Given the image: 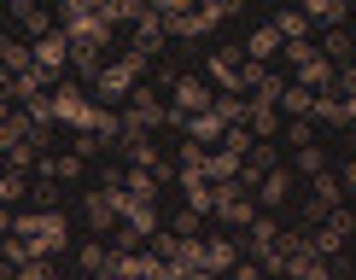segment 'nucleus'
Returning a JSON list of instances; mask_svg holds the SVG:
<instances>
[{
    "instance_id": "1",
    "label": "nucleus",
    "mask_w": 356,
    "mask_h": 280,
    "mask_svg": "<svg viewBox=\"0 0 356 280\" xmlns=\"http://www.w3.org/2000/svg\"><path fill=\"white\" fill-rule=\"evenodd\" d=\"M12 233H24V240L35 245V257H47V252L65 245V216H58L53 204H41L35 216H18V228H12Z\"/></svg>"
},
{
    "instance_id": "2",
    "label": "nucleus",
    "mask_w": 356,
    "mask_h": 280,
    "mask_svg": "<svg viewBox=\"0 0 356 280\" xmlns=\"http://www.w3.org/2000/svg\"><path fill=\"white\" fill-rule=\"evenodd\" d=\"M140 70H146V53H123L117 65L94 70V88L106 99H123V94H135V88H140Z\"/></svg>"
},
{
    "instance_id": "3",
    "label": "nucleus",
    "mask_w": 356,
    "mask_h": 280,
    "mask_svg": "<svg viewBox=\"0 0 356 280\" xmlns=\"http://www.w3.org/2000/svg\"><path fill=\"white\" fill-rule=\"evenodd\" d=\"M211 106H216V99H211V88H204L199 76H181V82H175V106H170V111H175V129H181L187 117L211 111Z\"/></svg>"
},
{
    "instance_id": "4",
    "label": "nucleus",
    "mask_w": 356,
    "mask_h": 280,
    "mask_svg": "<svg viewBox=\"0 0 356 280\" xmlns=\"http://www.w3.org/2000/svg\"><path fill=\"white\" fill-rule=\"evenodd\" d=\"M339 199H345V181L321 170V175H316V193H309V204H304L309 228H316V222H327V211H339Z\"/></svg>"
},
{
    "instance_id": "5",
    "label": "nucleus",
    "mask_w": 356,
    "mask_h": 280,
    "mask_svg": "<svg viewBox=\"0 0 356 280\" xmlns=\"http://www.w3.org/2000/svg\"><path fill=\"white\" fill-rule=\"evenodd\" d=\"M53 106H58V123H70V129H94V106L82 99V88H53Z\"/></svg>"
},
{
    "instance_id": "6",
    "label": "nucleus",
    "mask_w": 356,
    "mask_h": 280,
    "mask_svg": "<svg viewBox=\"0 0 356 280\" xmlns=\"http://www.w3.org/2000/svg\"><path fill=\"white\" fill-rule=\"evenodd\" d=\"M70 58V35H41L35 41V70H47V76H58Z\"/></svg>"
},
{
    "instance_id": "7",
    "label": "nucleus",
    "mask_w": 356,
    "mask_h": 280,
    "mask_svg": "<svg viewBox=\"0 0 356 280\" xmlns=\"http://www.w3.org/2000/svg\"><path fill=\"white\" fill-rule=\"evenodd\" d=\"M181 129H187V140H199V146H204V140H222V135H228V123H222V111H216V106H211V111H199V117H187Z\"/></svg>"
},
{
    "instance_id": "8",
    "label": "nucleus",
    "mask_w": 356,
    "mask_h": 280,
    "mask_svg": "<svg viewBox=\"0 0 356 280\" xmlns=\"http://www.w3.org/2000/svg\"><path fill=\"white\" fill-rule=\"evenodd\" d=\"M280 47H286V35H280L275 24H263V29H251V41H245V53L257 58V65H269V58H275Z\"/></svg>"
},
{
    "instance_id": "9",
    "label": "nucleus",
    "mask_w": 356,
    "mask_h": 280,
    "mask_svg": "<svg viewBox=\"0 0 356 280\" xmlns=\"http://www.w3.org/2000/svg\"><path fill=\"white\" fill-rule=\"evenodd\" d=\"M298 12H304V18L309 24H345V12H350V0H298Z\"/></svg>"
},
{
    "instance_id": "10",
    "label": "nucleus",
    "mask_w": 356,
    "mask_h": 280,
    "mask_svg": "<svg viewBox=\"0 0 356 280\" xmlns=\"http://www.w3.org/2000/svg\"><path fill=\"white\" fill-rule=\"evenodd\" d=\"M164 35H170V24L158 18V12H146V18H140V35H135V53H146V58H152L158 47H164Z\"/></svg>"
},
{
    "instance_id": "11",
    "label": "nucleus",
    "mask_w": 356,
    "mask_h": 280,
    "mask_svg": "<svg viewBox=\"0 0 356 280\" xmlns=\"http://www.w3.org/2000/svg\"><path fill=\"white\" fill-rule=\"evenodd\" d=\"M286 187H292V170H269V175H263V187H257V204H280V199H286Z\"/></svg>"
},
{
    "instance_id": "12",
    "label": "nucleus",
    "mask_w": 356,
    "mask_h": 280,
    "mask_svg": "<svg viewBox=\"0 0 356 280\" xmlns=\"http://www.w3.org/2000/svg\"><path fill=\"white\" fill-rule=\"evenodd\" d=\"M204 269L234 274V269H240V263H234V245H228V240H211V245H204Z\"/></svg>"
},
{
    "instance_id": "13",
    "label": "nucleus",
    "mask_w": 356,
    "mask_h": 280,
    "mask_svg": "<svg viewBox=\"0 0 356 280\" xmlns=\"http://www.w3.org/2000/svg\"><path fill=\"white\" fill-rule=\"evenodd\" d=\"M251 135H257V140H275L280 135V117H275V106H251Z\"/></svg>"
},
{
    "instance_id": "14",
    "label": "nucleus",
    "mask_w": 356,
    "mask_h": 280,
    "mask_svg": "<svg viewBox=\"0 0 356 280\" xmlns=\"http://www.w3.org/2000/svg\"><path fill=\"white\" fill-rule=\"evenodd\" d=\"M280 106H286L292 117H309V111H316V88H304V82H292V88H286V99H280Z\"/></svg>"
},
{
    "instance_id": "15",
    "label": "nucleus",
    "mask_w": 356,
    "mask_h": 280,
    "mask_svg": "<svg viewBox=\"0 0 356 280\" xmlns=\"http://www.w3.org/2000/svg\"><path fill=\"white\" fill-rule=\"evenodd\" d=\"M321 53H327L333 65H350V53H356V41L345 35V29H327V41H321Z\"/></svg>"
},
{
    "instance_id": "16",
    "label": "nucleus",
    "mask_w": 356,
    "mask_h": 280,
    "mask_svg": "<svg viewBox=\"0 0 356 280\" xmlns=\"http://www.w3.org/2000/svg\"><path fill=\"white\" fill-rule=\"evenodd\" d=\"M309 245H316V257H339L345 233H339V228H327V222H316V233H309Z\"/></svg>"
},
{
    "instance_id": "17",
    "label": "nucleus",
    "mask_w": 356,
    "mask_h": 280,
    "mask_svg": "<svg viewBox=\"0 0 356 280\" xmlns=\"http://www.w3.org/2000/svg\"><path fill=\"white\" fill-rule=\"evenodd\" d=\"M275 29L286 35V47H292V41H309V18H304V12H280Z\"/></svg>"
},
{
    "instance_id": "18",
    "label": "nucleus",
    "mask_w": 356,
    "mask_h": 280,
    "mask_svg": "<svg viewBox=\"0 0 356 280\" xmlns=\"http://www.w3.org/2000/svg\"><path fill=\"white\" fill-rule=\"evenodd\" d=\"M47 175H53V181H76V175H82V152H65V158H53V164H47Z\"/></svg>"
},
{
    "instance_id": "19",
    "label": "nucleus",
    "mask_w": 356,
    "mask_h": 280,
    "mask_svg": "<svg viewBox=\"0 0 356 280\" xmlns=\"http://www.w3.org/2000/svg\"><path fill=\"white\" fill-rule=\"evenodd\" d=\"M292 170L316 181V175H321V146H316V140H309V146H298V164H292Z\"/></svg>"
},
{
    "instance_id": "20",
    "label": "nucleus",
    "mask_w": 356,
    "mask_h": 280,
    "mask_svg": "<svg viewBox=\"0 0 356 280\" xmlns=\"http://www.w3.org/2000/svg\"><path fill=\"white\" fill-rule=\"evenodd\" d=\"M18 24H24L35 41H41V35H53V29H47V12H35V6H18Z\"/></svg>"
},
{
    "instance_id": "21",
    "label": "nucleus",
    "mask_w": 356,
    "mask_h": 280,
    "mask_svg": "<svg viewBox=\"0 0 356 280\" xmlns=\"http://www.w3.org/2000/svg\"><path fill=\"white\" fill-rule=\"evenodd\" d=\"M18 193H24V175L18 170H0V204H12Z\"/></svg>"
},
{
    "instance_id": "22",
    "label": "nucleus",
    "mask_w": 356,
    "mask_h": 280,
    "mask_svg": "<svg viewBox=\"0 0 356 280\" xmlns=\"http://www.w3.org/2000/svg\"><path fill=\"white\" fill-rule=\"evenodd\" d=\"M88 12H106V0H65V24L70 18H88Z\"/></svg>"
},
{
    "instance_id": "23",
    "label": "nucleus",
    "mask_w": 356,
    "mask_h": 280,
    "mask_svg": "<svg viewBox=\"0 0 356 280\" xmlns=\"http://www.w3.org/2000/svg\"><path fill=\"white\" fill-rule=\"evenodd\" d=\"M327 228H339V233H350V228H356V216L345 211V204H339V211H327Z\"/></svg>"
},
{
    "instance_id": "24",
    "label": "nucleus",
    "mask_w": 356,
    "mask_h": 280,
    "mask_svg": "<svg viewBox=\"0 0 356 280\" xmlns=\"http://www.w3.org/2000/svg\"><path fill=\"white\" fill-rule=\"evenodd\" d=\"M12 280H53V269H47V263H24V269L12 274Z\"/></svg>"
},
{
    "instance_id": "25",
    "label": "nucleus",
    "mask_w": 356,
    "mask_h": 280,
    "mask_svg": "<svg viewBox=\"0 0 356 280\" xmlns=\"http://www.w3.org/2000/svg\"><path fill=\"white\" fill-rule=\"evenodd\" d=\"M286 140H298V146H309V123H304V117H292V129H286Z\"/></svg>"
},
{
    "instance_id": "26",
    "label": "nucleus",
    "mask_w": 356,
    "mask_h": 280,
    "mask_svg": "<svg viewBox=\"0 0 356 280\" xmlns=\"http://www.w3.org/2000/svg\"><path fill=\"white\" fill-rule=\"evenodd\" d=\"M199 6H211V12H216V18H228V12H234V6H240V0H199Z\"/></svg>"
},
{
    "instance_id": "27",
    "label": "nucleus",
    "mask_w": 356,
    "mask_h": 280,
    "mask_svg": "<svg viewBox=\"0 0 356 280\" xmlns=\"http://www.w3.org/2000/svg\"><path fill=\"white\" fill-rule=\"evenodd\" d=\"M12 228H18V216H12V211H6V204H0V240H6V233H12Z\"/></svg>"
},
{
    "instance_id": "28",
    "label": "nucleus",
    "mask_w": 356,
    "mask_h": 280,
    "mask_svg": "<svg viewBox=\"0 0 356 280\" xmlns=\"http://www.w3.org/2000/svg\"><path fill=\"white\" fill-rule=\"evenodd\" d=\"M339 181H345V193H356V158L345 164V175H339Z\"/></svg>"
},
{
    "instance_id": "29",
    "label": "nucleus",
    "mask_w": 356,
    "mask_h": 280,
    "mask_svg": "<svg viewBox=\"0 0 356 280\" xmlns=\"http://www.w3.org/2000/svg\"><path fill=\"white\" fill-rule=\"evenodd\" d=\"M193 280H222V274H216V269H199V274H193Z\"/></svg>"
},
{
    "instance_id": "30",
    "label": "nucleus",
    "mask_w": 356,
    "mask_h": 280,
    "mask_svg": "<svg viewBox=\"0 0 356 280\" xmlns=\"http://www.w3.org/2000/svg\"><path fill=\"white\" fill-rule=\"evenodd\" d=\"M0 123H6V106H0Z\"/></svg>"
},
{
    "instance_id": "31",
    "label": "nucleus",
    "mask_w": 356,
    "mask_h": 280,
    "mask_svg": "<svg viewBox=\"0 0 356 280\" xmlns=\"http://www.w3.org/2000/svg\"><path fill=\"white\" fill-rule=\"evenodd\" d=\"M350 6H356V0H350Z\"/></svg>"
}]
</instances>
